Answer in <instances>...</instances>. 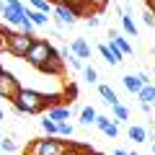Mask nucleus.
<instances>
[{"label":"nucleus","instance_id":"1","mask_svg":"<svg viewBox=\"0 0 155 155\" xmlns=\"http://www.w3.org/2000/svg\"><path fill=\"white\" fill-rule=\"evenodd\" d=\"M11 104H13V109H16V114H21V116L41 114V111L49 109V106H57V96H44V93H39V91H34V88H21L18 96Z\"/></svg>","mask_w":155,"mask_h":155},{"label":"nucleus","instance_id":"2","mask_svg":"<svg viewBox=\"0 0 155 155\" xmlns=\"http://www.w3.org/2000/svg\"><path fill=\"white\" fill-rule=\"evenodd\" d=\"M31 44H34V34H26V31H8L5 36V49L13 57H26Z\"/></svg>","mask_w":155,"mask_h":155},{"label":"nucleus","instance_id":"3","mask_svg":"<svg viewBox=\"0 0 155 155\" xmlns=\"http://www.w3.org/2000/svg\"><path fill=\"white\" fill-rule=\"evenodd\" d=\"M49 52H52V44L47 41V39H34L31 49L26 52V62H28V65H34V67L39 70V67H41V65L47 62Z\"/></svg>","mask_w":155,"mask_h":155},{"label":"nucleus","instance_id":"4","mask_svg":"<svg viewBox=\"0 0 155 155\" xmlns=\"http://www.w3.org/2000/svg\"><path fill=\"white\" fill-rule=\"evenodd\" d=\"M23 85L18 83V78L13 75V72L3 70L0 72V98H5V101H13L18 96V91H21Z\"/></svg>","mask_w":155,"mask_h":155},{"label":"nucleus","instance_id":"5","mask_svg":"<svg viewBox=\"0 0 155 155\" xmlns=\"http://www.w3.org/2000/svg\"><path fill=\"white\" fill-rule=\"evenodd\" d=\"M39 155H72V145L65 140H54V137H44L41 140V150Z\"/></svg>","mask_w":155,"mask_h":155},{"label":"nucleus","instance_id":"6","mask_svg":"<svg viewBox=\"0 0 155 155\" xmlns=\"http://www.w3.org/2000/svg\"><path fill=\"white\" fill-rule=\"evenodd\" d=\"M0 13H3V18H5L8 23L21 26L23 16H26V8H23L18 0H13V3H0Z\"/></svg>","mask_w":155,"mask_h":155},{"label":"nucleus","instance_id":"7","mask_svg":"<svg viewBox=\"0 0 155 155\" xmlns=\"http://www.w3.org/2000/svg\"><path fill=\"white\" fill-rule=\"evenodd\" d=\"M62 65H65V62H62V57H60V49H54V47H52V52H49V57H47V62L39 67V70L47 72V75H60V72H62Z\"/></svg>","mask_w":155,"mask_h":155},{"label":"nucleus","instance_id":"8","mask_svg":"<svg viewBox=\"0 0 155 155\" xmlns=\"http://www.w3.org/2000/svg\"><path fill=\"white\" fill-rule=\"evenodd\" d=\"M147 83H150V78L145 75V72H140V75H124L122 78V85L129 91V93H140V88L147 85Z\"/></svg>","mask_w":155,"mask_h":155},{"label":"nucleus","instance_id":"9","mask_svg":"<svg viewBox=\"0 0 155 155\" xmlns=\"http://www.w3.org/2000/svg\"><path fill=\"white\" fill-rule=\"evenodd\" d=\"M47 116H49L54 124H62V122H67L72 116V111H70L67 104H57V106H49V109H47Z\"/></svg>","mask_w":155,"mask_h":155},{"label":"nucleus","instance_id":"10","mask_svg":"<svg viewBox=\"0 0 155 155\" xmlns=\"http://www.w3.org/2000/svg\"><path fill=\"white\" fill-rule=\"evenodd\" d=\"M98 52H101V57H104L109 65H119V62L124 60V54L114 47V41H109V44H98Z\"/></svg>","mask_w":155,"mask_h":155},{"label":"nucleus","instance_id":"11","mask_svg":"<svg viewBox=\"0 0 155 155\" xmlns=\"http://www.w3.org/2000/svg\"><path fill=\"white\" fill-rule=\"evenodd\" d=\"M70 49H72V54H75L78 60H88V57H91V52H93V47H91L83 36H78L75 41L70 44Z\"/></svg>","mask_w":155,"mask_h":155},{"label":"nucleus","instance_id":"12","mask_svg":"<svg viewBox=\"0 0 155 155\" xmlns=\"http://www.w3.org/2000/svg\"><path fill=\"white\" fill-rule=\"evenodd\" d=\"M109 41H114V47H116V49H119V52H122V54L124 57H132V44H129V41H127V39H124V36H119V34H116V31H109Z\"/></svg>","mask_w":155,"mask_h":155},{"label":"nucleus","instance_id":"13","mask_svg":"<svg viewBox=\"0 0 155 155\" xmlns=\"http://www.w3.org/2000/svg\"><path fill=\"white\" fill-rule=\"evenodd\" d=\"M127 134H129V140L132 142H137V145H142V142H147V129L145 127H140V124H129V129H127Z\"/></svg>","mask_w":155,"mask_h":155},{"label":"nucleus","instance_id":"14","mask_svg":"<svg viewBox=\"0 0 155 155\" xmlns=\"http://www.w3.org/2000/svg\"><path fill=\"white\" fill-rule=\"evenodd\" d=\"M98 93H101V98H104L109 106H116V104H119V96H116V91L111 88V85L101 83V85H98Z\"/></svg>","mask_w":155,"mask_h":155},{"label":"nucleus","instance_id":"15","mask_svg":"<svg viewBox=\"0 0 155 155\" xmlns=\"http://www.w3.org/2000/svg\"><path fill=\"white\" fill-rule=\"evenodd\" d=\"M26 18L34 23V26H47L49 23V16L41 11H34V8H26Z\"/></svg>","mask_w":155,"mask_h":155},{"label":"nucleus","instance_id":"16","mask_svg":"<svg viewBox=\"0 0 155 155\" xmlns=\"http://www.w3.org/2000/svg\"><path fill=\"white\" fill-rule=\"evenodd\" d=\"M60 57H62V62H70V67H75V70L83 67V60H78V57L72 54L70 47H62V49H60Z\"/></svg>","mask_w":155,"mask_h":155},{"label":"nucleus","instance_id":"17","mask_svg":"<svg viewBox=\"0 0 155 155\" xmlns=\"http://www.w3.org/2000/svg\"><path fill=\"white\" fill-rule=\"evenodd\" d=\"M119 18H122V28L124 31H127L129 36H137V23H134V18L129 16V13H122Z\"/></svg>","mask_w":155,"mask_h":155},{"label":"nucleus","instance_id":"18","mask_svg":"<svg viewBox=\"0 0 155 155\" xmlns=\"http://www.w3.org/2000/svg\"><path fill=\"white\" fill-rule=\"evenodd\" d=\"M137 98L140 101H145V104H155V85H142L140 88V93H137Z\"/></svg>","mask_w":155,"mask_h":155},{"label":"nucleus","instance_id":"19","mask_svg":"<svg viewBox=\"0 0 155 155\" xmlns=\"http://www.w3.org/2000/svg\"><path fill=\"white\" fill-rule=\"evenodd\" d=\"M111 111H114V122H116V124H122V122H129V109H127V106L116 104V106H111Z\"/></svg>","mask_w":155,"mask_h":155},{"label":"nucleus","instance_id":"20","mask_svg":"<svg viewBox=\"0 0 155 155\" xmlns=\"http://www.w3.org/2000/svg\"><path fill=\"white\" fill-rule=\"evenodd\" d=\"M93 122H96V109L93 106H85V109L80 111V124H83V127H91Z\"/></svg>","mask_w":155,"mask_h":155},{"label":"nucleus","instance_id":"21","mask_svg":"<svg viewBox=\"0 0 155 155\" xmlns=\"http://www.w3.org/2000/svg\"><path fill=\"white\" fill-rule=\"evenodd\" d=\"M28 3H31V8L34 11H41V13H47V16H49L52 13V0H28Z\"/></svg>","mask_w":155,"mask_h":155},{"label":"nucleus","instance_id":"22","mask_svg":"<svg viewBox=\"0 0 155 155\" xmlns=\"http://www.w3.org/2000/svg\"><path fill=\"white\" fill-rule=\"evenodd\" d=\"M80 3L85 5V11L91 8V11H96V13H101L106 5H109V0H80Z\"/></svg>","mask_w":155,"mask_h":155},{"label":"nucleus","instance_id":"23","mask_svg":"<svg viewBox=\"0 0 155 155\" xmlns=\"http://www.w3.org/2000/svg\"><path fill=\"white\" fill-rule=\"evenodd\" d=\"M41 129H44V132L49 134V137H54V134H57V124L52 122L49 116H44V119H41Z\"/></svg>","mask_w":155,"mask_h":155},{"label":"nucleus","instance_id":"24","mask_svg":"<svg viewBox=\"0 0 155 155\" xmlns=\"http://www.w3.org/2000/svg\"><path fill=\"white\" fill-rule=\"evenodd\" d=\"M72 132H75V129H72V124H70V122H62V124H57V137H70Z\"/></svg>","mask_w":155,"mask_h":155},{"label":"nucleus","instance_id":"25","mask_svg":"<svg viewBox=\"0 0 155 155\" xmlns=\"http://www.w3.org/2000/svg\"><path fill=\"white\" fill-rule=\"evenodd\" d=\"M0 150L3 153H16V142L11 137H0Z\"/></svg>","mask_w":155,"mask_h":155},{"label":"nucleus","instance_id":"26","mask_svg":"<svg viewBox=\"0 0 155 155\" xmlns=\"http://www.w3.org/2000/svg\"><path fill=\"white\" fill-rule=\"evenodd\" d=\"M104 134H106V137H111V140H116V137H119V124H116L114 119H111V124L104 129Z\"/></svg>","mask_w":155,"mask_h":155},{"label":"nucleus","instance_id":"27","mask_svg":"<svg viewBox=\"0 0 155 155\" xmlns=\"http://www.w3.org/2000/svg\"><path fill=\"white\" fill-rule=\"evenodd\" d=\"M39 150H41V140H31L26 145V155H39Z\"/></svg>","mask_w":155,"mask_h":155},{"label":"nucleus","instance_id":"28","mask_svg":"<svg viewBox=\"0 0 155 155\" xmlns=\"http://www.w3.org/2000/svg\"><path fill=\"white\" fill-rule=\"evenodd\" d=\"M142 23H145L147 28H155V13L150 11V8H147L145 13H142Z\"/></svg>","mask_w":155,"mask_h":155},{"label":"nucleus","instance_id":"29","mask_svg":"<svg viewBox=\"0 0 155 155\" xmlns=\"http://www.w3.org/2000/svg\"><path fill=\"white\" fill-rule=\"evenodd\" d=\"M93 124H96V127L101 129V132H104V129H106V127L111 124V119H109V116H104V114H96V122H93Z\"/></svg>","mask_w":155,"mask_h":155},{"label":"nucleus","instance_id":"30","mask_svg":"<svg viewBox=\"0 0 155 155\" xmlns=\"http://www.w3.org/2000/svg\"><path fill=\"white\" fill-rule=\"evenodd\" d=\"M83 78H85V80H88V83H96V80H98V72H96L93 70V67H83Z\"/></svg>","mask_w":155,"mask_h":155},{"label":"nucleus","instance_id":"31","mask_svg":"<svg viewBox=\"0 0 155 155\" xmlns=\"http://www.w3.org/2000/svg\"><path fill=\"white\" fill-rule=\"evenodd\" d=\"M85 23H88V28H96L101 23V18L96 16V13H88V16H85Z\"/></svg>","mask_w":155,"mask_h":155},{"label":"nucleus","instance_id":"32","mask_svg":"<svg viewBox=\"0 0 155 155\" xmlns=\"http://www.w3.org/2000/svg\"><path fill=\"white\" fill-rule=\"evenodd\" d=\"M21 28H23V31H26V34H31V31H34V28H36V26H34V23L28 21L26 16H23V21H21Z\"/></svg>","mask_w":155,"mask_h":155},{"label":"nucleus","instance_id":"33","mask_svg":"<svg viewBox=\"0 0 155 155\" xmlns=\"http://www.w3.org/2000/svg\"><path fill=\"white\" fill-rule=\"evenodd\" d=\"M140 109H142L145 114H150V109H153V104H145V101H140Z\"/></svg>","mask_w":155,"mask_h":155},{"label":"nucleus","instance_id":"34","mask_svg":"<svg viewBox=\"0 0 155 155\" xmlns=\"http://www.w3.org/2000/svg\"><path fill=\"white\" fill-rule=\"evenodd\" d=\"M114 155H129L127 150H114Z\"/></svg>","mask_w":155,"mask_h":155},{"label":"nucleus","instance_id":"35","mask_svg":"<svg viewBox=\"0 0 155 155\" xmlns=\"http://www.w3.org/2000/svg\"><path fill=\"white\" fill-rule=\"evenodd\" d=\"M0 119H5V111H3V106H0Z\"/></svg>","mask_w":155,"mask_h":155},{"label":"nucleus","instance_id":"36","mask_svg":"<svg viewBox=\"0 0 155 155\" xmlns=\"http://www.w3.org/2000/svg\"><path fill=\"white\" fill-rule=\"evenodd\" d=\"M3 70H5V67H3V62H0V72H3Z\"/></svg>","mask_w":155,"mask_h":155},{"label":"nucleus","instance_id":"37","mask_svg":"<svg viewBox=\"0 0 155 155\" xmlns=\"http://www.w3.org/2000/svg\"><path fill=\"white\" fill-rule=\"evenodd\" d=\"M129 155H137V153H134V150H129Z\"/></svg>","mask_w":155,"mask_h":155},{"label":"nucleus","instance_id":"38","mask_svg":"<svg viewBox=\"0 0 155 155\" xmlns=\"http://www.w3.org/2000/svg\"><path fill=\"white\" fill-rule=\"evenodd\" d=\"M3 3H13V0H3Z\"/></svg>","mask_w":155,"mask_h":155},{"label":"nucleus","instance_id":"39","mask_svg":"<svg viewBox=\"0 0 155 155\" xmlns=\"http://www.w3.org/2000/svg\"><path fill=\"white\" fill-rule=\"evenodd\" d=\"M153 155H155V145H153Z\"/></svg>","mask_w":155,"mask_h":155},{"label":"nucleus","instance_id":"40","mask_svg":"<svg viewBox=\"0 0 155 155\" xmlns=\"http://www.w3.org/2000/svg\"><path fill=\"white\" fill-rule=\"evenodd\" d=\"M52 3H57V0H52Z\"/></svg>","mask_w":155,"mask_h":155},{"label":"nucleus","instance_id":"41","mask_svg":"<svg viewBox=\"0 0 155 155\" xmlns=\"http://www.w3.org/2000/svg\"><path fill=\"white\" fill-rule=\"evenodd\" d=\"M0 137H3V134H0Z\"/></svg>","mask_w":155,"mask_h":155}]
</instances>
